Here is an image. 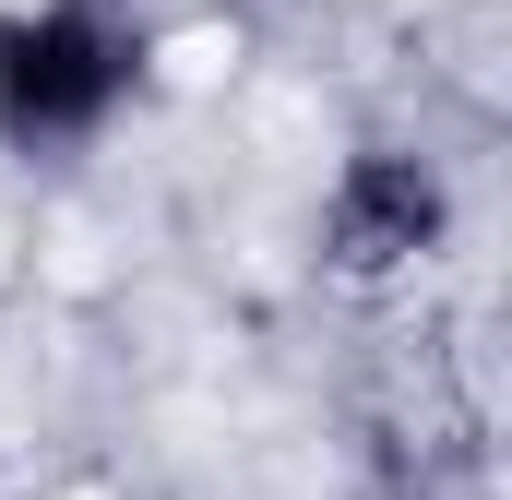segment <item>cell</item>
I'll return each instance as SVG.
<instances>
[{"label": "cell", "instance_id": "1", "mask_svg": "<svg viewBox=\"0 0 512 500\" xmlns=\"http://www.w3.org/2000/svg\"><path fill=\"white\" fill-rule=\"evenodd\" d=\"M120 84H131V48L96 24V12L0 24V120L24 131V143H72V131H96Z\"/></svg>", "mask_w": 512, "mask_h": 500}, {"label": "cell", "instance_id": "2", "mask_svg": "<svg viewBox=\"0 0 512 500\" xmlns=\"http://www.w3.org/2000/svg\"><path fill=\"white\" fill-rule=\"evenodd\" d=\"M429 239H441L429 167H405V155L346 167V191H334V262H346V274H393V262H417Z\"/></svg>", "mask_w": 512, "mask_h": 500}]
</instances>
